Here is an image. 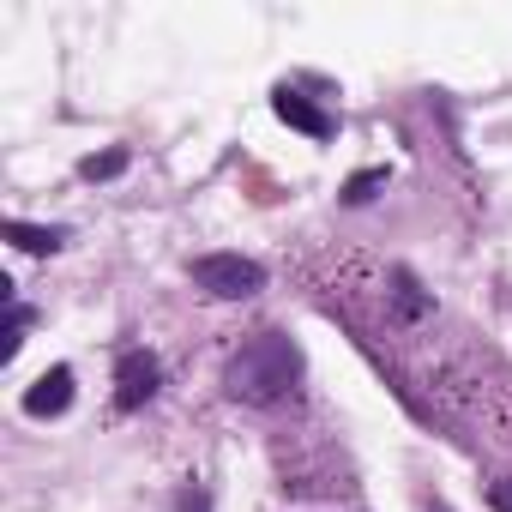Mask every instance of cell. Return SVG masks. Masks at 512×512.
Returning a JSON list of instances; mask_svg holds the SVG:
<instances>
[{
    "instance_id": "6da1fadb",
    "label": "cell",
    "mask_w": 512,
    "mask_h": 512,
    "mask_svg": "<svg viewBox=\"0 0 512 512\" xmlns=\"http://www.w3.org/2000/svg\"><path fill=\"white\" fill-rule=\"evenodd\" d=\"M302 344L284 332H253L229 362H223V398L247 410H278L302 386Z\"/></svg>"
},
{
    "instance_id": "7a4b0ae2",
    "label": "cell",
    "mask_w": 512,
    "mask_h": 512,
    "mask_svg": "<svg viewBox=\"0 0 512 512\" xmlns=\"http://www.w3.org/2000/svg\"><path fill=\"white\" fill-rule=\"evenodd\" d=\"M187 278L205 296H217V302H247V296L266 290V266L247 260V253H199V260L187 266Z\"/></svg>"
},
{
    "instance_id": "3957f363",
    "label": "cell",
    "mask_w": 512,
    "mask_h": 512,
    "mask_svg": "<svg viewBox=\"0 0 512 512\" xmlns=\"http://www.w3.org/2000/svg\"><path fill=\"white\" fill-rule=\"evenodd\" d=\"M157 392H163V362L145 344H127L115 356V416H139Z\"/></svg>"
},
{
    "instance_id": "277c9868",
    "label": "cell",
    "mask_w": 512,
    "mask_h": 512,
    "mask_svg": "<svg viewBox=\"0 0 512 512\" xmlns=\"http://www.w3.org/2000/svg\"><path fill=\"white\" fill-rule=\"evenodd\" d=\"M272 115H278L284 127H296V133L320 139V145L338 133V115H332V109H320V103H308L296 85H278V91H272Z\"/></svg>"
},
{
    "instance_id": "5b68a950",
    "label": "cell",
    "mask_w": 512,
    "mask_h": 512,
    "mask_svg": "<svg viewBox=\"0 0 512 512\" xmlns=\"http://www.w3.org/2000/svg\"><path fill=\"white\" fill-rule=\"evenodd\" d=\"M67 404H73V368L67 362H55L49 374H37L31 386H25V416H67Z\"/></svg>"
},
{
    "instance_id": "8992f818",
    "label": "cell",
    "mask_w": 512,
    "mask_h": 512,
    "mask_svg": "<svg viewBox=\"0 0 512 512\" xmlns=\"http://www.w3.org/2000/svg\"><path fill=\"white\" fill-rule=\"evenodd\" d=\"M7 241L25 247V253H61V247H67V229H43V223L13 217V223H7Z\"/></svg>"
},
{
    "instance_id": "52a82bcc",
    "label": "cell",
    "mask_w": 512,
    "mask_h": 512,
    "mask_svg": "<svg viewBox=\"0 0 512 512\" xmlns=\"http://www.w3.org/2000/svg\"><path fill=\"white\" fill-rule=\"evenodd\" d=\"M31 320H37V314H31L25 302H13V296H7V326H0V362H13V356L25 350V332H31Z\"/></svg>"
},
{
    "instance_id": "ba28073f",
    "label": "cell",
    "mask_w": 512,
    "mask_h": 512,
    "mask_svg": "<svg viewBox=\"0 0 512 512\" xmlns=\"http://www.w3.org/2000/svg\"><path fill=\"white\" fill-rule=\"evenodd\" d=\"M127 163H133V157H127V145H109V151H91V157L79 163V175H85V181H115Z\"/></svg>"
},
{
    "instance_id": "9c48e42d",
    "label": "cell",
    "mask_w": 512,
    "mask_h": 512,
    "mask_svg": "<svg viewBox=\"0 0 512 512\" xmlns=\"http://www.w3.org/2000/svg\"><path fill=\"white\" fill-rule=\"evenodd\" d=\"M380 187H386V163H380V169H362V175H350V181H344V205H368Z\"/></svg>"
},
{
    "instance_id": "30bf717a",
    "label": "cell",
    "mask_w": 512,
    "mask_h": 512,
    "mask_svg": "<svg viewBox=\"0 0 512 512\" xmlns=\"http://www.w3.org/2000/svg\"><path fill=\"white\" fill-rule=\"evenodd\" d=\"M175 512H211V494H205L199 482H187V488L175 494Z\"/></svg>"
},
{
    "instance_id": "8fae6325",
    "label": "cell",
    "mask_w": 512,
    "mask_h": 512,
    "mask_svg": "<svg viewBox=\"0 0 512 512\" xmlns=\"http://www.w3.org/2000/svg\"><path fill=\"white\" fill-rule=\"evenodd\" d=\"M488 506H494V512H512V476L488 482Z\"/></svg>"
},
{
    "instance_id": "7c38bea8",
    "label": "cell",
    "mask_w": 512,
    "mask_h": 512,
    "mask_svg": "<svg viewBox=\"0 0 512 512\" xmlns=\"http://www.w3.org/2000/svg\"><path fill=\"white\" fill-rule=\"evenodd\" d=\"M434 512H446V506H434Z\"/></svg>"
}]
</instances>
